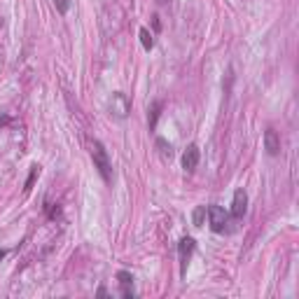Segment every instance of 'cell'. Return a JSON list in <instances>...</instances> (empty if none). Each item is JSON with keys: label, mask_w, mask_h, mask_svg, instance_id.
Here are the masks:
<instances>
[{"label": "cell", "mask_w": 299, "mask_h": 299, "mask_svg": "<svg viewBox=\"0 0 299 299\" xmlns=\"http://www.w3.org/2000/svg\"><path fill=\"white\" fill-rule=\"evenodd\" d=\"M92 159H94V168L101 173L103 183L110 185L115 173H112V161H110V154L105 150V145L101 141H92Z\"/></svg>", "instance_id": "cell-1"}, {"label": "cell", "mask_w": 299, "mask_h": 299, "mask_svg": "<svg viewBox=\"0 0 299 299\" xmlns=\"http://www.w3.org/2000/svg\"><path fill=\"white\" fill-rule=\"evenodd\" d=\"M206 215H208V222H210V229L213 232H225V227L229 225V210H225L222 206H208L206 208Z\"/></svg>", "instance_id": "cell-2"}, {"label": "cell", "mask_w": 299, "mask_h": 299, "mask_svg": "<svg viewBox=\"0 0 299 299\" xmlns=\"http://www.w3.org/2000/svg\"><path fill=\"white\" fill-rule=\"evenodd\" d=\"M196 250V243L192 236H183L180 238V243H178V260H180V274L185 276V271H187V264L189 260H192V255H194Z\"/></svg>", "instance_id": "cell-3"}, {"label": "cell", "mask_w": 299, "mask_h": 299, "mask_svg": "<svg viewBox=\"0 0 299 299\" xmlns=\"http://www.w3.org/2000/svg\"><path fill=\"white\" fill-rule=\"evenodd\" d=\"M110 110L117 119H126L129 112H131V101L124 92H115L112 94V101H110Z\"/></svg>", "instance_id": "cell-4"}, {"label": "cell", "mask_w": 299, "mask_h": 299, "mask_svg": "<svg viewBox=\"0 0 299 299\" xmlns=\"http://www.w3.org/2000/svg\"><path fill=\"white\" fill-rule=\"evenodd\" d=\"M245 210H248V194H245L243 187H238L236 192H234V201H232L229 215H232L234 220H241V218L245 215Z\"/></svg>", "instance_id": "cell-5"}, {"label": "cell", "mask_w": 299, "mask_h": 299, "mask_svg": "<svg viewBox=\"0 0 299 299\" xmlns=\"http://www.w3.org/2000/svg\"><path fill=\"white\" fill-rule=\"evenodd\" d=\"M264 150H267L269 157H276V154L281 152V136H278V131L271 129V126L264 131Z\"/></svg>", "instance_id": "cell-6"}, {"label": "cell", "mask_w": 299, "mask_h": 299, "mask_svg": "<svg viewBox=\"0 0 299 299\" xmlns=\"http://www.w3.org/2000/svg\"><path fill=\"white\" fill-rule=\"evenodd\" d=\"M199 159H201V152H199V147L192 143V145H187V150H185L183 154V168L187 173H192L199 166Z\"/></svg>", "instance_id": "cell-7"}, {"label": "cell", "mask_w": 299, "mask_h": 299, "mask_svg": "<svg viewBox=\"0 0 299 299\" xmlns=\"http://www.w3.org/2000/svg\"><path fill=\"white\" fill-rule=\"evenodd\" d=\"M117 281H119V287H122V297L124 299H134V276L129 271H117Z\"/></svg>", "instance_id": "cell-8"}, {"label": "cell", "mask_w": 299, "mask_h": 299, "mask_svg": "<svg viewBox=\"0 0 299 299\" xmlns=\"http://www.w3.org/2000/svg\"><path fill=\"white\" fill-rule=\"evenodd\" d=\"M161 110H164V101H154L152 105H150V115H147V124H150V131H154L157 129V122H159V115H161Z\"/></svg>", "instance_id": "cell-9"}, {"label": "cell", "mask_w": 299, "mask_h": 299, "mask_svg": "<svg viewBox=\"0 0 299 299\" xmlns=\"http://www.w3.org/2000/svg\"><path fill=\"white\" fill-rule=\"evenodd\" d=\"M138 35H141V45H143V49H145V52H150V49L154 47V35L150 31H147V28H141V31H138Z\"/></svg>", "instance_id": "cell-10"}, {"label": "cell", "mask_w": 299, "mask_h": 299, "mask_svg": "<svg viewBox=\"0 0 299 299\" xmlns=\"http://www.w3.org/2000/svg\"><path fill=\"white\" fill-rule=\"evenodd\" d=\"M157 147L161 150V157H166V159H171V157H173V147L168 145L164 138H157Z\"/></svg>", "instance_id": "cell-11"}, {"label": "cell", "mask_w": 299, "mask_h": 299, "mask_svg": "<svg viewBox=\"0 0 299 299\" xmlns=\"http://www.w3.org/2000/svg\"><path fill=\"white\" fill-rule=\"evenodd\" d=\"M203 218H206V206H196V208H194V215H192V220H194V227H201V225H203Z\"/></svg>", "instance_id": "cell-12"}, {"label": "cell", "mask_w": 299, "mask_h": 299, "mask_svg": "<svg viewBox=\"0 0 299 299\" xmlns=\"http://www.w3.org/2000/svg\"><path fill=\"white\" fill-rule=\"evenodd\" d=\"M37 176H40V166H31V176H28V180H26L24 192H31V187H33V183H35Z\"/></svg>", "instance_id": "cell-13"}, {"label": "cell", "mask_w": 299, "mask_h": 299, "mask_svg": "<svg viewBox=\"0 0 299 299\" xmlns=\"http://www.w3.org/2000/svg\"><path fill=\"white\" fill-rule=\"evenodd\" d=\"M54 5H56V10H59L61 14H66L68 7H70V0H54Z\"/></svg>", "instance_id": "cell-14"}, {"label": "cell", "mask_w": 299, "mask_h": 299, "mask_svg": "<svg viewBox=\"0 0 299 299\" xmlns=\"http://www.w3.org/2000/svg\"><path fill=\"white\" fill-rule=\"evenodd\" d=\"M96 297H108V290H105V287H98V290H96Z\"/></svg>", "instance_id": "cell-15"}, {"label": "cell", "mask_w": 299, "mask_h": 299, "mask_svg": "<svg viewBox=\"0 0 299 299\" xmlns=\"http://www.w3.org/2000/svg\"><path fill=\"white\" fill-rule=\"evenodd\" d=\"M5 124H10V117L3 115V117H0V126H5Z\"/></svg>", "instance_id": "cell-16"}, {"label": "cell", "mask_w": 299, "mask_h": 299, "mask_svg": "<svg viewBox=\"0 0 299 299\" xmlns=\"http://www.w3.org/2000/svg\"><path fill=\"white\" fill-rule=\"evenodd\" d=\"M5 255H7V250H3V248H0V262L5 260Z\"/></svg>", "instance_id": "cell-17"}, {"label": "cell", "mask_w": 299, "mask_h": 299, "mask_svg": "<svg viewBox=\"0 0 299 299\" xmlns=\"http://www.w3.org/2000/svg\"><path fill=\"white\" fill-rule=\"evenodd\" d=\"M157 3H159V5H166V3H168V0H157Z\"/></svg>", "instance_id": "cell-18"}]
</instances>
